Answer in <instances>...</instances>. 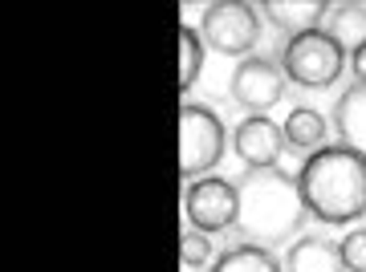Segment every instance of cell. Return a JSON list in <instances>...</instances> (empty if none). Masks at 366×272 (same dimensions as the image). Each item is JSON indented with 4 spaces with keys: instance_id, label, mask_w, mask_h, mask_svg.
I'll return each mask as SVG.
<instances>
[{
    "instance_id": "4fadbf2b",
    "label": "cell",
    "mask_w": 366,
    "mask_h": 272,
    "mask_svg": "<svg viewBox=\"0 0 366 272\" xmlns=\"http://www.w3.org/2000/svg\"><path fill=\"white\" fill-rule=\"evenodd\" d=\"M322 33H330L346 53H358L366 45V4H354V0L330 4L326 21H322Z\"/></svg>"
},
{
    "instance_id": "5bb4252c",
    "label": "cell",
    "mask_w": 366,
    "mask_h": 272,
    "mask_svg": "<svg viewBox=\"0 0 366 272\" xmlns=\"http://www.w3.org/2000/svg\"><path fill=\"white\" fill-rule=\"evenodd\" d=\"M208 272H285V264L261 244H236V248H224L220 256L212 260Z\"/></svg>"
},
{
    "instance_id": "7c38bea8",
    "label": "cell",
    "mask_w": 366,
    "mask_h": 272,
    "mask_svg": "<svg viewBox=\"0 0 366 272\" xmlns=\"http://www.w3.org/2000/svg\"><path fill=\"white\" fill-rule=\"evenodd\" d=\"M281 130H285V143L293 146V151H305V155L322 151L326 138H330V122L322 118V110H314V106H293L289 118L281 122Z\"/></svg>"
},
{
    "instance_id": "7a4b0ae2",
    "label": "cell",
    "mask_w": 366,
    "mask_h": 272,
    "mask_svg": "<svg viewBox=\"0 0 366 272\" xmlns=\"http://www.w3.org/2000/svg\"><path fill=\"white\" fill-rule=\"evenodd\" d=\"M240 187V220L236 228L244 232L249 244H261V248H277L293 240L305 223V203H301V191H297V175H289L281 167H269V171H249Z\"/></svg>"
},
{
    "instance_id": "9a60e30c",
    "label": "cell",
    "mask_w": 366,
    "mask_h": 272,
    "mask_svg": "<svg viewBox=\"0 0 366 272\" xmlns=\"http://www.w3.org/2000/svg\"><path fill=\"white\" fill-rule=\"evenodd\" d=\"M204 41H199V29L192 25H179V90L187 94L196 86L199 69H204Z\"/></svg>"
},
{
    "instance_id": "6da1fadb",
    "label": "cell",
    "mask_w": 366,
    "mask_h": 272,
    "mask_svg": "<svg viewBox=\"0 0 366 272\" xmlns=\"http://www.w3.org/2000/svg\"><path fill=\"white\" fill-rule=\"evenodd\" d=\"M297 191L314 220L330 228L358 223L366 216V155L346 143L305 155L297 171Z\"/></svg>"
},
{
    "instance_id": "3957f363",
    "label": "cell",
    "mask_w": 366,
    "mask_h": 272,
    "mask_svg": "<svg viewBox=\"0 0 366 272\" xmlns=\"http://www.w3.org/2000/svg\"><path fill=\"white\" fill-rule=\"evenodd\" d=\"M346 65H350L346 49L330 33H322V29L285 41V49H281V69L301 90H330V86H338Z\"/></svg>"
},
{
    "instance_id": "8fae6325",
    "label": "cell",
    "mask_w": 366,
    "mask_h": 272,
    "mask_svg": "<svg viewBox=\"0 0 366 272\" xmlns=\"http://www.w3.org/2000/svg\"><path fill=\"white\" fill-rule=\"evenodd\" d=\"M334 130H338V143L366 155V86L342 90V98L334 102Z\"/></svg>"
},
{
    "instance_id": "9c48e42d",
    "label": "cell",
    "mask_w": 366,
    "mask_h": 272,
    "mask_svg": "<svg viewBox=\"0 0 366 272\" xmlns=\"http://www.w3.org/2000/svg\"><path fill=\"white\" fill-rule=\"evenodd\" d=\"M326 13H330V4H322V0H269V4H261V16L277 33H285L289 41L322 29Z\"/></svg>"
},
{
    "instance_id": "30bf717a",
    "label": "cell",
    "mask_w": 366,
    "mask_h": 272,
    "mask_svg": "<svg viewBox=\"0 0 366 272\" xmlns=\"http://www.w3.org/2000/svg\"><path fill=\"white\" fill-rule=\"evenodd\" d=\"M285 272H346L342 252L326 236H297L285 252Z\"/></svg>"
},
{
    "instance_id": "52a82bcc",
    "label": "cell",
    "mask_w": 366,
    "mask_h": 272,
    "mask_svg": "<svg viewBox=\"0 0 366 272\" xmlns=\"http://www.w3.org/2000/svg\"><path fill=\"white\" fill-rule=\"evenodd\" d=\"M289 90V78L281 61L273 57H244V61H236L232 69V102L240 110H249V114H264V110H273Z\"/></svg>"
},
{
    "instance_id": "ac0fdd59",
    "label": "cell",
    "mask_w": 366,
    "mask_h": 272,
    "mask_svg": "<svg viewBox=\"0 0 366 272\" xmlns=\"http://www.w3.org/2000/svg\"><path fill=\"white\" fill-rule=\"evenodd\" d=\"M350 74H354V86H366V45L358 53H350Z\"/></svg>"
},
{
    "instance_id": "ba28073f",
    "label": "cell",
    "mask_w": 366,
    "mask_h": 272,
    "mask_svg": "<svg viewBox=\"0 0 366 272\" xmlns=\"http://www.w3.org/2000/svg\"><path fill=\"white\" fill-rule=\"evenodd\" d=\"M285 130L277 126L273 118L264 114H249L240 118V126L232 130V151L236 158L249 171H269L281 167V155H285Z\"/></svg>"
},
{
    "instance_id": "8992f818",
    "label": "cell",
    "mask_w": 366,
    "mask_h": 272,
    "mask_svg": "<svg viewBox=\"0 0 366 272\" xmlns=\"http://www.w3.org/2000/svg\"><path fill=\"white\" fill-rule=\"evenodd\" d=\"M183 216H187V228H196L204 236L228 232L240 220V187L232 179H220V175L192 179L183 191Z\"/></svg>"
},
{
    "instance_id": "5b68a950",
    "label": "cell",
    "mask_w": 366,
    "mask_h": 272,
    "mask_svg": "<svg viewBox=\"0 0 366 272\" xmlns=\"http://www.w3.org/2000/svg\"><path fill=\"white\" fill-rule=\"evenodd\" d=\"M228 130L212 106L183 102L179 106V175L187 183L212 175V167L224 158Z\"/></svg>"
},
{
    "instance_id": "277c9868",
    "label": "cell",
    "mask_w": 366,
    "mask_h": 272,
    "mask_svg": "<svg viewBox=\"0 0 366 272\" xmlns=\"http://www.w3.org/2000/svg\"><path fill=\"white\" fill-rule=\"evenodd\" d=\"M261 29H264V16L249 0H216L199 16L204 49L220 53V57H240V61H244V53L257 49Z\"/></svg>"
},
{
    "instance_id": "2e32d148",
    "label": "cell",
    "mask_w": 366,
    "mask_h": 272,
    "mask_svg": "<svg viewBox=\"0 0 366 272\" xmlns=\"http://www.w3.org/2000/svg\"><path fill=\"white\" fill-rule=\"evenodd\" d=\"M179 252H183V268L196 272V268H212V236L187 228L179 240Z\"/></svg>"
},
{
    "instance_id": "e0dca14e",
    "label": "cell",
    "mask_w": 366,
    "mask_h": 272,
    "mask_svg": "<svg viewBox=\"0 0 366 272\" xmlns=\"http://www.w3.org/2000/svg\"><path fill=\"white\" fill-rule=\"evenodd\" d=\"M342 268L346 272H366V228H350V232L342 236Z\"/></svg>"
}]
</instances>
